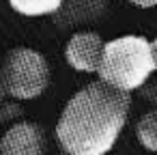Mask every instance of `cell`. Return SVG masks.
<instances>
[{
  "label": "cell",
  "mask_w": 157,
  "mask_h": 155,
  "mask_svg": "<svg viewBox=\"0 0 157 155\" xmlns=\"http://www.w3.org/2000/svg\"><path fill=\"white\" fill-rule=\"evenodd\" d=\"M151 50H153V65H155V73H157V37L151 41Z\"/></svg>",
  "instance_id": "11"
},
{
  "label": "cell",
  "mask_w": 157,
  "mask_h": 155,
  "mask_svg": "<svg viewBox=\"0 0 157 155\" xmlns=\"http://www.w3.org/2000/svg\"><path fill=\"white\" fill-rule=\"evenodd\" d=\"M5 99H7V95H5V91H2V86H0V106L5 103Z\"/></svg>",
  "instance_id": "12"
},
{
  "label": "cell",
  "mask_w": 157,
  "mask_h": 155,
  "mask_svg": "<svg viewBox=\"0 0 157 155\" xmlns=\"http://www.w3.org/2000/svg\"><path fill=\"white\" fill-rule=\"evenodd\" d=\"M155 73L151 41L142 35H123L105 41L103 56L97 69V80L121 91H140Z\"/></svg>",
  "instance_id": "2"
},
{
  "label": "cell",
  "mask_w": 157,
  "mask_h": 155,
  "mask_svg": "<svg viewBox=\"0 0 157 155\" xmlns=\"http://www.w3.org/2000/svg\"><path fill=\"white\" fill-rule=\"evenodd\" d=\"M105 7L108 0H65L52 17L63 28H75L97 22L105 13Z\"/></svg>",
  "instance_id": "6"
},
{
  "label": "cell",
  "mask_w": 157,
  "mask_h": 155,
  "mask_svg": "<svg viewBox=\"0 0 157 155\" xmlns=\"http://www.w3.org/2000/svg\"><path fill=\"white\" fill-rule=\"evenodd\" d=\"M7 2L22 17H52L65 0H7Z\"/></svg>",
  "instance_id": "7"
},
{
  "label": "cell",
  "mask_w": 157,
  "mask_h": 155,
  "mask_svg": "<svg viewBox=\"0 0 157 155\" xmlns=\"http://www.w3.org/2000/svg\"><path fill=\"white\" fill-rule=\"evenodd\" d=\"M58 155H65V153H58Z\"/></svg>",
  "instance_id": "13"
},
{
  "label": "cell",
  "mask_w": 157,
  "mask_h": 155,
  "mask_svg": "<svg viewBox=\"0 0 157 155\" xmlns=\"http://www.w3.org/2000/svg\"><path fill=\"white\" fill-rule=\"evenodd\" d=\"M105 41L95 30H75L65 43V60L78 73H95L103 56Z\"/></svg>",
  "instance_id": "5"
},
{
  "label": "cell",
  "mask_w": 157,
  "mask_h": 155,
  "mask_svg": "<svg viewBox=\"0 0 157 155\" xmlns=\"http://www.w3.org/2000/svg\"><path fill=\"white\" fill-rule=\"evenodd\" d=\"M133 7H140V9H153L157 7V0H129Z\"/></svg>",
  "instance_id": "10"
},
{
  "label": "cell",
  "mask_w": 157,
  "mask_h": 155,
  "mask_svg": "<svg viewBox=\"0 0 157 155\" xmlns=\"http://www.w3.org/2000/svg\"><path fill=\"white\" fill-rule=\"evenodd\" d=\"M131 114V95L101 80L75 91L63 106L54 136L65 155H108Z\"/></svg>",
  "instance_id": "1"
},
{
  "label": "cell",
  "mask_w": 157,
  "mask_h": 155,
  "mask_svg": "<svg viewBox=\"0 0 157 155\" xmlns=\"http://www.w3.org/2000/svg\"><path fill=\"white\" fill-rule=\"evenodd\" d=\"M140 93L144 95V99L148 101V103H153V108H157V82H146L142 88H140Z\"/></svg>",
  "instance_id": "9"
},
{
  "label": "cell",
  "mask_w": 157,
  "mask_h": 155,
  "mask_svg": "<svg viewBox=\"0 0 157 155\" xmlns=\"http://www.w3.org/2000/svg\"><path fill=\"white\" fill-rule=\"evenodd\" d=\"M136 138L142 149L157 153V108L146 110L136 123Z\"/></svg>",
  "instance_id": "8"
},
{
  "label": "cell",
  "mask_w": 157,
  "mask_h": 155,
  "mask_svg": "<svg viewBox=\"0 0 157 155\" xmlns=\"http://www.w3.org/2000/svg\"><path fill=\"white\" fill-rule=\"evenodd\" d=\"M0 155H48L45 129L35 121H15L0 136Z\"/></svg>",
  "instance_id": "4"
},
{
  "label": "cell",
  "mask_w": 157,
  "mask_h": 155,
  "mask_svg": "<svg viewBox=\"0 0 157 155\" xmlns=\"http://www.w3.org/2000/svg\"><path fill=\"white\" fill-rule=\"evenodd\" d=\"M52 82L48 58L35 48H13L0 65V86L5 95L15 101L39 99Z\"/></svg>",
  "instance_id": "3"
}]
</instances>
